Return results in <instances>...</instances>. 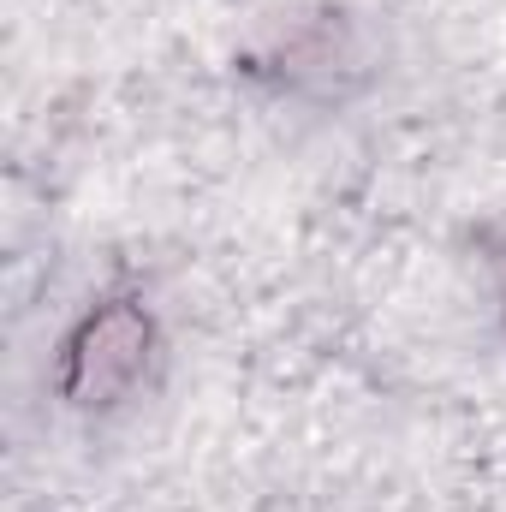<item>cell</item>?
Returning a JSON list of instances; mask_svg holds the SVG:
<instances>
[{"mask_svg":"<svg viewBox=\"0 0 506 512\" xmlns=\"http://www.w3.org/2000/svg\"><path fill=\"white\" fill-rule=\"evenodd\" d=\"M155 364V316L143 298H108L60 340L54 393L72 411H114Z\"/></svg>","mask_w":506,"mask_h":512,"instance_id":"6da1fadb","label":"cell"},{"mask_svg":"<svg viewBox=\"0 0 506 512\" xmlns=\"http://www.w3.org/2000/svg\"><path fill=\"white\" fill-rule=\"evenodd\" d=\"M274 66H280V84H292L304 96H346V78L364 66V54L352 42V24L334 18V12H322V18L298 24L280 42Z\"/></svg>","mask_w":506,"mask_h":512,"instance_id":"7a4b0ae2","label":"cell"}]
</instances>
